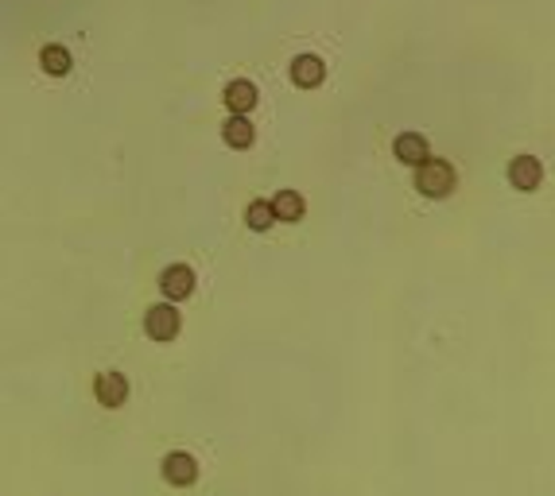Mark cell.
<instances>
[{
    "label": "cell",
    "instance_id": "277c9868",
    "mask_svg": "<svg viewBox=\"0 0 555 496\" xmlns=\"http://www.w3.org/2000/svg\"><path fill=\"white\" fill-rule=\"evenodd\" d=\"M509 183L516 186V191H536V186L544 183V163H540L536 156H513Z\"/></svg>",
    "mask_w": 555,
    "mask_h": 496
},
{
    "label": "cell",
    "instance_id": "4fadbf2b",
    "mask_svg": "<svg viewBox=\"0 0 555 496\" xmlns=\"http://www.w3.org/2000/svg\"><path fill=\"white\" fill-rule=\"evenodd\" d=\"M273 210H276L280 221H299L307 206H303V198L295 194V191H280V194L273 198Z\"/></svg>",
    "mask_w": 555,
    "mask_h": 496
},
{
    "label": "cell",
    "instance_id": "7c38bea8",
    "mask_svg": "<svg viewBox=\"0 0 555 496\" xmlns=\"http://www.w3.org/2000/svg\"><path fill=\"white\" fill-rule=\"evenodd\" d=\"M273 221H280V218H276L273 202H264V198H256V202H249V210H245V226L256 229V233H264Z\"/></svg>",
    "mask_w": 555,
    "mask_h": 496
},
{
    "label": "cell",
    "instance_id": "30bf717a",
    "mask_svg": "<svg viewBox=\"0 0 555 496\" xmlns=\"http://www.w3.org/2000/svg\"><path fill=\"white\" fill-rule=\"evenodd\" d=\"M221 136H226V144H230V148H249V144H253V136H256V128H253L249 116L230 113V121H226V128H221Z\"/></svg>",
    "mask_w": 555,
    "mask_h": 496
},
{
    "label": "cell",
    "instance_id": "6da1fadb",
    "mask_svg": "<svg viewBox=\"0 0 555 496\" xmlns=\"http://www.w3.org/2000/svg\"><path fill=\"white\" fill-rule=\"evenodd\" d=\"M458 183V171L447 159H428L416 167V191L428 198H447Z\"/></svg>",
    "mask_w": 555,
    "mask_h": 496
},
{
    "label": "cell",
    "instance_id": "8fae6325",
    "mask_svg": "<svg viewBox=\"0 0 555 496\" xmlns=\"http://www.w3.org/2000/svg\"><path fill=\"white\" fill-rule=\"evenodd\" d=\"M39 66L47 70V74H66L70 70V51L63 43H47L39 51Z\"/></svg>",
    "mask_w": 555,
    "mask_h": 496
},
{
    "label": "cell",
    "instance_id": "5b68a950",
    "mask_svg": "<svg viewBox=\"0 0 555 496\" xmlns=\"http://www.w3.org/2000/svg\"><path fill=\"white\" fill-rule=\"evenodd\" d=\"M93 392H98V399L105 407H121L128 399V381L121 372H98V381H93Z\"/></svg>",
    "mask_w": 555,
    "mask_h": 496
},
{
    "label": "cell",
    "instance_id": "3957f363",
    "mask_svg": "<svg viewBox=\"0 0 555 496\" xmlns=\"http://www.w3.org/2000/svg\"><path fill=\"white\" fill-rule=\"evenodd\" d=\"M160 291L168 295L171 303L186 299V295L195 291V271L186 268V264H171V268H163V271H160Z\"/></svg>",
    "mask_w": 555,
    "mask_h": 496
},
{
    "label": "cell",
    "instance_id": "9c48e42d",
    "mask_svg": "<svg viewBox=\"0 0 555 496\" xmlns=\"http://www.w3.org/2000/svg\"><path fill=\"white\" fill-rule=\"evenodd\" d=\"M393 151H396V159L412 163V167H420V163L431 159V156H428V140H423L420 133H400L396 144H393Z\"/></svg>",
    "mask_w": 555,
    "mask_h": 496
},
{
    "label": "cell",
    "instance_id": "7a4b0ae2",
    "mask_svg": "<svg viewBox=\"0 0 555 496\" xmlns=\"http://www.w3.org/2000/svg\"><path fill=\"white\" fill-rule=\"evenodd\" d=\"M144 329H148V338H156V341H171L175 334H179V311H175L171 303H156V306H148V314H144Z\"/></svg>",
    "mask_w": 555,
    "mask_h": 496
},
{
    "label": "cell",
    "instance_id": "8992f818",
    "mask_svg": "<svg viewBox=\"0 0 555 496\" xmlns=\"http://www.w3.org/2000/svg\"><path fill=\"white\" fill-rule=\"evenodd\" d=\"M163 477L171 481V485H195V477H198V462L191 454H183V450H175L163 458Z\"/></svg>",
    "mask_w": 555,
    "mask_h": 496
},
{
    "label": "cell",
    "instance_id": "52a82bcc",
    "mask_svg": "<svg viewBox=\"0 0 555 496\" xmlns=\"http://www.w3.org/2000/svg\"><path fill=\"white\" fill-rule=\"evenodd\" d=\"M221 98H226V105H230V113H238V116H245L256 105V86L249 78H233L230 86H226V93H221Z\"/></svg>",
    "mask_w": 555,
    "mask_h": 496
},
{
    "label": "cell",
    "instance_id": "ba28073f",
    "mask_svg": "<svg viewBox=\"0 0 555 496\" xmlns=\"http://www.w3.org/2000/svg\"><path fill=\"white\" fill-rule=\"evenodd\" d=\"M326 74V63L318 55H295V63H291V81L295 86H318Z\"/></svg>",
    "mask_w": 555,
    "mask_h": 496
}]
</instances>
